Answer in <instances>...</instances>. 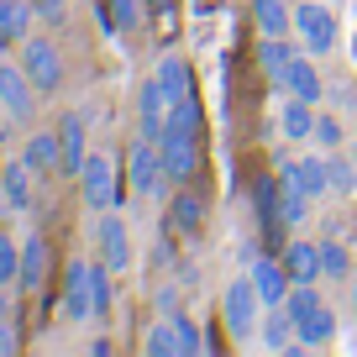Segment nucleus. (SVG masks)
<instances>
[{
  "instance_id": "ddd939ff",
  "label": "nucleus",
  "mask_w": 357,
  "mask_h": 357,
  "mask_svg": "<svg viewBox=\"0 0 357 357\" xmlns=\"http://www.w3.org/2000/svg\"><path fill=\"white\" fill-rule=\"evenodd\" d=\"M168 95L158 79H142V89H137V132L153 137V142H163V121H168Z\"/></svg>"
},
{
  "instance_id": "72a5a7b5",
  "label": "nucleus",
  "mask_w": 357,
  "mask_h": 357,
  "mask_svg": "<svg viewBox=\"0 0 357 357\" xmlns=\"http://www.w3.org/2000/svg\"><path fill=\"white\" fill-rule=\"evenodd\" d=\"M321 305H326V300H321V289H315V284H289V300H284V310L294 315V326H300L310 310H321Z\"/></svg>"
},
{
  "instance_id": "39448f33",
  "label": "nucleus",
  "mask_w": 357,
  "mask_h": 357,
  "mask_svg": "<svg viewBox=\"0 0 357 357\" xmlns=\"http://www.w3.org/2000/svg\"><path fill=\"white\" fill-rule=\"evenodd\" d=\"M22 68L37 84V95H58V89H63V53H58L53 37H26L22 43Z\"/></svg>"
},
{
  "instance_id": "0eeeda50",
  "label": "nucleus",
  "mask_w": 357,
  "mask_h": 357,
  "mask_svg": "<svg viewBox=\"0 0 357 357\" xmlns=\"http://www.w3.org/2000/svg\"><path fill=\"white\" fill-rule=\"evenodd\" d=\"M58 310H63V321H74V326L95 321V284H89V263H84V257H74V263L63 268V294H58Z\"/></svg>"
},
{
  "instance_id": "9d476101",
  "label": "nucleus",
  "mask_w": 357,
  "mask_h": 357,
  "mask_svg": "<svg viewBox=\"0 0 357 357\" xmlns=\"http://www.w3.org/2000/svg\"><path fill=\"white\" fill-rule=\"evenodd\" d=\"M32 168H26V158H16V163H6L0 168V211H11V215H26L37 205V195H32Z\"/></svg>"
},
{
  "instance_id": "c85d7f7f",
  "label": "nucleus",
  "mask_w": 357,
  "mask_h": 357,
  "mask_svg": "<svg viewBox=\"0 0 357 357\" xmlns=\"http://www.w3.org/2000/svg\"><path fill=\"white\" fill-rule=\"evenodd\" d=\"M326 178H331V195H352L357 190V163H352V153H326Z\"/></svg>"
},
{
  "instance_id": "f704fd0d",
  "label": "nucleus",
  "mask_w": 357,
  "mask_h": 357,
  "mask_svg": "<svg viewBox=\"0 0 357 357\" xmlns=\"http://www.w3.org/2000/svg\"><path fill=\"white\" fill-rule=\"evenodd\" d=\"M168 321H174V331H178V357H200V352H205V331L190 321V315H178V310H174Z\"/></svg>"
},
{
  "instance_id": "20e7f679",
  "label": "nucleus",
  "mask_w": 357,
  "mask_h": 357,
  "mask_svg": "<svg viewBox=\"0 0 357 357\" xmlns=\"http://www.w3.org/2000/svg\"><path fill=\"white\" fill-rule=\"evenodd\" d=\"M294 37H300V47L310 58H321V53H331L336 47V11L331 6H321V0H300L294 6Z\"/></svg>"
},
{
  "instance_id": "dca6fc26",
  "label": "nucleus",
  "mask_w": 357,
  "mask_h": 357,
  "mask_svg": "<svg viewBox=\"0 0 357 357\" xmlns=\"http://www.w3.org/2000/svg\"><path fill=\"white\" fill-rule=\"evenodd\" d=\"M252 284H257V294H263V305L268 310H279L284 300H289V268H284V257H252Z\"/></svg>"
},
{
  "instance_id": "aec40b11",
  "label": "nucleus",
  "mask_w": 357,
  "mask_h": 357,
  "mask_svg": "<svg viewBox=\"0 0 357 357\" xmlns=\"http://www.w3.org/2000/svg\"><path fill=\"white\" fill-rule=\"evenodd\" d=\"M257 336H263L268 352H305V347H300V331H294V315L284 310V305H279V310H268V321L257 326Z\"/></svg>"
},
{
  "instance_id": "7c9ffc66",
  "label": "nucleus",
  "mask_w": 357,
  "mask_h": 357,
  "mask_svg": "<svg viewBox=\"0 0 357 357\" xmlns=\"http://www.w3.org/2000/svg\"><path fill=\"white\" fill-rule=\"evenodd\" d=\"M111 279H116V273L95 257V263H89V284H95V321H105V315H111V305H116V284H111Z\"/></svg>"
},
{
  "instance_id": "37998d69",
  "label": "nucleus",
  "mask_w": 357,
  "mask_h": 357,
  "mask_svg": "<svg viewBox=\"0 0 357 357\" xmlns=\"http://www.w3.org/2000/svg\"><path fill=\"white\" fill-rule=\"evenodd\" d=\"M174 6H178V0H147V11H158V16H168Z\"/></svg>"
},
{
  "instance_id": "f03ea898",
  "label": "nucleus",
  "mask_w": 357,
  "mask_h": 357,
  "mask_svg": "<svg viewBox=\"0 0 357 357\" xmlns=\"http://www.w3.org/2000/svg\"><path fill=\"white\" fill-rule=\"evenodd\" d=\"M126 184H132L142 200H158V195H163V184H168V174H163V147H158L153 137H142V132H137V142L126 147Z\"/></svg>"
},
{
  "instance_id": "c756f323",
  "label": "nucleus",
  "mask_w": 357,
  "mask_h": 357,
  "mask_svg": "<svg viewBox=\"0 0 357 357\" xmlns=\"http://www.w3.org/2000/svg\"><path fill=\"white\" fill-rule=\"evenodd\" d=\"M279 221L284 226H305L310 221V195L294 190V184H284V178H279Z\"/></svg>"
},
{
  "instance_id": "a18cd8bd",
  "label": "nucleus",
  "mask_w": 357,
  "mask_h": 357,
  "mask_svg": "<svg viewBox=\"0 0 357 357\" xmlns=\"http://www.w3.org/2000/svg\"><path fill=\"white\" fill-rule=\"evenodd\" d=\"M352 310H357V294H352Z\"/></svg>"
},
{
  "instance_id": "b1692460",
  "label": "nucleus",
  "mask_w": 357,
  "mask_h": 357,
  "mask_svg": "<svg viewBox=\"0 0 357 357\" xmlns=\"http://www.w3.org/2000/svg\"><path fill=\"white\" fill-rule=\"evenodd\" d=\"M300 347L305 352H321V347H331V336H336V315H331V305H321V310H310L300 326Z\"/></svg>"
},
{
  "instance_id": "e433bc0d",
  "label": "nucleus",
  "mask_w": 357,
  "mask_h": 357,
  "mask_svg": "<svg viewBox=\"0 0 357 357\" xmlns=\"http://www.w3.org/2000/svg\"><path fill=\"white\" fill-rule=\"evenodd\" d=\"M252 200H257V215H263L268 226H284V221H279V184L257 178V184H252Z\"/></svg>"
},
{
  "instance_id": "2f4dec72",
  "label": "nucleus",
  "mask_w": 357,
  "mask_h": 357,
  "mask_svg": "<svg viewBox=\"0 0 357 357\" xmlns=\"http://www.w3.org/2000/svg\"><path fill=\"white\" fill-rule=\"evenodd\" d=\"M142 352L147 357H178V331H174V321H158V326H147V336H142Z\"/></svg>"
},
{
  "instance_id": "2eb2a0df",
  "label": "nucleus",
  "mask_w": 357,
  "mask_h": 357,
  "mask_svg": "<svg viewBox=\"0 0 357 357\" xmlns=\"http://www.w3.org/2000/svg\"><path fill=\"white\" fill-rule=\"evenodd\" d=\"M279 178H284V184H294V190H305L310 200L331 195V178H326V158H284V163H279Z\"/></svg>"
},
{
  "instance_id": "c03bdc74",
  "label": "nucleus",
  "mask_w": 357,
  "mask_h": 357,
  "mask_svg": "<svg viewBox=\"0 0 357 357\" xmlns=\"http://www.w3.org/2000/svg\"><path fill=\"white\" fill-rule=\"evenodd\" d=\"M347 153H352V163H357V142H352V147H347Z\"/></svg>"
},
{
  "instance_id": "1a4fd4ad",
  "label": "nucleus",
  "mask_w": 357,
  "mask_h": 357,
  "mask_svg": "<svg viewBox=\"0 0 357 357\" xmlns=\"http://www.w3.org/2000/svg\"><path fill=\"white\" fill-rule=\"evenodd\" d=\"M95 247H100V263L111 268V273H126V268H132V231H126V221L116 211H100V221H95Z\"/></svg>"
},
{
  "instance_id": "58836bf2",
  "label": "nucleus",
  "mask_w": 357,
  "mask_h": 357,
  "mask_svg": "<svg viewBox=\"0 0 357 357\" xmlns=\"http://www.w3.org/2000/svg\"><path fill=\"white\" fill-rule=\"evenodd\" d=\"M11 352H22V336H16V326L0 315V357H11Z\"/></svg>"
},
{
  "instance_id": "4c0bfd02",
  "label": "nucleus",
  "mask_w": 357,
  "mask_h": 357,
  "mask_svg": "<svg viewBox=\"0 0 357 357\" xmlns=\"http://www.w3.org/2000/svg\"><path fill=\"white\" fill-rule=\"evenodd\" d=\"M310 142H321L326 153H336V147L347 142V132H342V121H336V116H315V132H310Z\"/></svg>"
},
{
  "instance_id": "f257e3e1",
  "label": "nucleus",
  "mask_w": 357,
  "mask_h": 357,
  "mask_svg": "<svg viewBox=\"0 0 357 357\" xmlns=\"http://www.w3.org/2000/svg\"><path fill=\"white\" fill-rule=\"evenodd\" d=\"M79 200H84L95 215L121 205V174H116L111 153H89L84 158V168H79Z\"/></svg>"
},
{
  "instance_id": "423d86ee",
  "label": "nucleus",
  "mask_w": 357,
  "mask_h": 357,
  "mask_svg": "<svg viewBox=\"0 0 357 357\" xmlns=\"http://www.w3.org/2000/svg\"><path fill=\"white\" fill-rule=\"evenodd\" d=\"M37 100H43V95H37V84L26 79V68H22V63H6V58H0V105L11 111V121H16V126L37 121Z\"/></svg>"
},
{
  "instance_id": "ea45409f",
  "label": "nucleus",
  "mask_w": 357,
  "mask_h": 357,
  "mask_svg": "<svg viewBox=\"0 0 357 357\" xmlns=\"http://www.w3.org/2000/svg\"><path fill=\"white\" fill-rule=\"evenodd\" d=\"M63 6H68V0H32V11L43 16V22H53V26L63 22Z\"/></svg>"
},
{
  "instance_id": "473e14b6",
  "label": "nucleus",
  "mask_w": 357,
  "mask_h": 357,
  "mask_svg": "<svg viewBox=\"0 0 357 357\" xmlns=\"http://www.w3.org/2000/svg\"><path fill=\"white\" fill-rule=\"evenodd\" d=\"M321 273L331 284H347L352 279V252H347L342 242H321Z\"/></svg>"
},
{
  "instance_id": "79ce46f5",
  "label": "nucleus",
  "mask_w": 357,
  "mask_h": 357,
  "mask_svg": "<svg viewBox=\"0 0 357 357\" xmlns=\"http://www.w3.org/2000/svg\"><path fill=\"white\" fill-rule=\"evenodd\" d=\"M11 126H16V121H11V111L0 105V147H6V137H11Z\"/></svg>"
},
{
  "instance_id": "cd10ccee",
  "label": "nucleus",
  "mask_w": 357,
  "mask_h": 357,
  "mask_svg": "<svg viewBox=\"0 0 357 357\" xmlns=\"http://www.w3.org/2000/svg\"><path fill=\"white\" fill-rule=\"evenodd\" d=\"M0 32L22 47L32 37V0H0Z\"/></svg>"
},
{
  "instance_id": "a211bd4d",
  "label": "nucleus",
  "mask_w": 357,
  "mask_h": 357,
  "mask_svg": "<svg viewBox=\"0 0 357 357\" xmlns=\"http://www.w3.org/2000/svg\"><path fill=\"white\" fill-rule=\"evenodd\" d=\"M284 268H289L294 284H321V242H305V236H294V242H284Z\"/></svg>"
},
{
  "instance_id": "7ed1b4c3",
  "label": "nucleus",
  "mask_w": 357,
  "mask_h": 357,
  "mask_svg": "<svg viewBox=\"0 0 357 357\" xmlns=\"http://www.w3.org/2000/svg\"><path fill=\"white\" fill-rule=\"evenodd\" d=\"M263 294H257V284H252V273L247 279H236V284H226V300H221V315H226V331L236 336V342H247V336L263 326Z\"/></svg>"
},
{
  "instance_id": "9b49d317",
  "label": "nucleus",
  "mask_w": 357,
  "mask_h": 357,
  "mask_svg": "<svg viewBox=\"0 0 357 357\" xmlns=\"http://www.w3.org/2000/svg\"><path fill=\"white\" fill-rule=\"evenodd\" d=\"M273 89H284V95H294V100H310V105H321V95H326V79H321V68L310 63V53H294L289 58V68H284V79Z\"/></svg>"
},
{
  "instance_id": "6ab92c4d",
  "label": "nucleus",
  "mask_w": 357,
  "mask_h": 357,
  "mask_svg": "<svg viewBox=\"0 0 357 357\" xmlns=\"http://www.w3.org/2000/svg\"><path fill=\"white\" fill-rule=\"evenodd\" d=\"M95 16H100V26H105V32L126 37V32H137V26H142L147 0H95Z\"/></svg>"
},
{
  "instance_id": "4468645a",
  "label": "nucleus",
  "mask_w": 357,
  "mask_h": 357,
  "mask_svg": "<svg viewBox=\"0 0 357 357\" xmlns=\"http://www.w3.org/2000/svg\"><path fill=\"white\" fill-rule=\"evenodd\" d=\"M47 263H53V247H47L43 231H32L22 242V273H16V289L22 294H37L47 284Z\"/></svg>"
},
{
  "instance_id": "4be33fe9",
  "label": "nucleus",
  "mask_w": 357,
  "mask_h": 357,
  "mask_svg": "<svg viewBox=\"0 0 357 357\" xmlns=\"http://www.w3.org/2000/svg\"><path fill=\"white\" fill-rule=\"evenodd\" d=\"M279 132L289 137V142H310V132H315V105H310V100H294V95H284Z\"/></svg>"
},
{
  "instance_id": "bb28decb",
  "label": "nucleus",
  "mask_w": 357,
  "mask_h": 357,
  "mask_svg": "<svg viewBox=\"0 0 357 357\" xmlns=\"http://www.w3.org/2000/svg\"><path fill=\"white\" fill-rule=\"evenodd\" d=\"M168 221H174L178 231H200L205 226V200L195 190H178L174 200H168Z\"/></svg>"
},
{
  "instance_id": "a19ab883",
  "label": "nucleus",
  "mask_w": 357,
  "mask_h": 357,
  "mask_svg": "<svg viewBox=\"0 0 357 357\" xmlns=\"http://www.w3.org/2000/svg\"><path fill=\"white\" fill-rule=\"evenodd\" d=\"M158 310H163V315H174V310H178V294H174V284H163V289H158Z\"/></svg>"
},
{
  "instance_id": "393cba45",
  "label": "nucleus",
  "mask_w": 357,
  "mask_h": 357,
  "mask_svg": "<svg viewBox=\"0 0 357 357\" xmlns=\"http://www.w3.org/2000/svg\"><path fill=\"white\" fill-rule=\"evenodd\" d=\"M252 22L263 37H289L294 11H289V0H252Z\"/></svg>"
},
{
  "instance_id": "f3484780",
  "label": "nucleus",
  "mask_w": 357,
  "mask_h": 357,
  "mask_svg": "<svg viewBox=\"0 0 357 357\" xmlns=\"http://www.w3.org/2000/svg\"><path fill=\"white\" fill-rule=\"evenodd\" d=\"M22 158H26V168H32L37 178L63 174V147H58V126H53V132H32V137H26V147H22Z\"/></svg>"
},
{
  "instance_id": "c9c22d12",
  "label": "nucleus",
  "mask_w": 357,
  "mask_h": 357,
  "mask_svg": "<svg viewBox=\"0 0 357 357\" xmlns=\"http://www.w3.org/2000/svg\"><path fill=\"white\" fill-rule=\"evenodd\" d=\"M16 273H22V242L11 231H0V284L16 289Z\"/></svg>"
},
{
  "instance_id": "5701e85b",
  "label": "nucleus",
  "mask_w": 357,
  "mask_h": 357,
  "mask_svg": "<svg viewBox=\"0 0 357 357\" xmlns=\"http://www.w3.org/2000/svg\"><path fill=\"white\" fill-rule=\"evenodd\" d=\"M153 79L163 84V95H168V100H184V95H195V68L184 63V58H174V53H168L163 63L153 68Z\"/></svg>"
},
{
  "instance_id": "6e6552de",
  "label": "nucleus",
  "mask_w": 357,
  "mask_h": 357,
  "mask_svg": "<svg viewBox=\"0 0 357 357\" xmlns=\"http://www.w3.org/2000/svg\"><path fill=\"white\" fill-rule=\"evenodd\" d=\"M163 174H168V184H190L195 174L205 168V142L200 137H174V132H163Z\"/></svg>"
},
{
  "instance_id": "412c9836",
  "label": "nucleus",
  "mask_w": 357,
  "mask_h": 357,
  "mask_svg": "<svg viewBox=\"0 0 357 357\" xmlns=\"http://www.w3.org/2000/svg\"><path fill=\"white\" fill-rule=\"evenodd\" d=\"M294 53H305L294 37H263V43H257V68L268 74V84H279V79H284V68H289Z\"/></svg>"
},
{
  "instance_id": "a878e982",
  "label": "nucleus",
  "mask_w": 357,
  "mask_h": 357,
  "mask_svg": "<svg viewBox=\"0 0 357 357\" xmlns=\"http://www.w3.org/2000/svg\"><path fill=\"white\" fill-rule=\"evenodd\" d=\"M163 132H174V137H200V132H205V111H200V100H195V95L174 100V105H168Z\"/></svg>"
},
{
  "instance_id": "f8f14e48",
  "label": "nucleus",
  "mask_w": 357,
  "mask_h": 357,
  "mask_svg": "<svg viewBox=\"0 0 357 357\" xmlns=\"http://www.w3.org/2000/svg\"><path fill=\"white\" fill-rule=\"evenodd\" d=\"M58 147H63V174L79 178V168H84V158H89V121L79 111L58 116Z\"/></svg>"
}]
</instances>
